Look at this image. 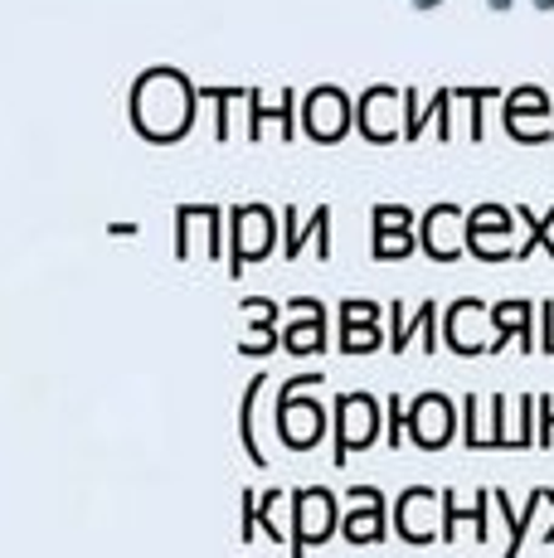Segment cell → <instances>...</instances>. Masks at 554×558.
I'll use <instances>...</instances> for the list:
<instances>
[{
  "label": "cell",
  "mask_w": 554,
  "mask_h": 558,
  "mask_svg": "<svg viewBox=\"0 0 554 558\" xmlns=\"http://www.w3.org/2000/svg\"><path fill=\"white\" fill-rule=\"evenodd\" d=\"M535 5H540V10H554V0H535Z\"/></svg>",
  "instance_id": "6da1fadb"
}]
</instances>
